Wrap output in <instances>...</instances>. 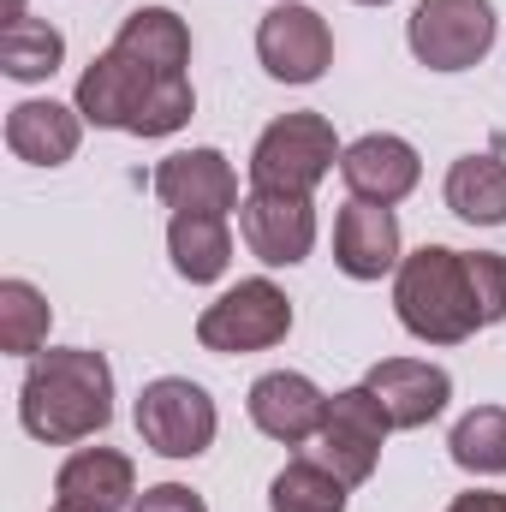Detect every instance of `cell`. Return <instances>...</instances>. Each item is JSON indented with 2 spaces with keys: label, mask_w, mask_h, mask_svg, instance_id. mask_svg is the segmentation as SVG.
Here are the masks:
<instances>
[{
  "label": "cell",
  "mask_w": 506,
  "mask_h": 512,
  "mask_svg": "<svg viewBox=\"0 0 506 512\" xmlns=\"http://www.w3.org/2000/svg\"><path fill=\"white\" fill-rule=\"evenodd\" d=\"M18 423L24 435L48 441V447H72L90 441L114 423V370L102 352L90 346H66V352H36L24 387H18Z\"/></svg>",
  "instance_id": "obj_1"
},
{
  "label": "cell",
  "mask_w": 506,
  "mask_h": 512,
  "mask_svg": "<svg viewBox=\"0 0 506 512\" xmlns=\"http://www.w3.org/2000/svg\"><path fill=\"white\" fill-rule=\"evenodd\" d=\"M72 108L84 114V126L131 131V137H173L197 114V90H191V78H161V72L137 66L131 54L108 48L84 66Z\"/></svg>",
  "instance_id": "obj_2"
},
{
  "label": "cell",
  "mask_w": 506,
  "mask_h": 512,
  "mask_svg": "<svg viewBox=\"0 0 506 512\" xmlns=\"http://www.w3.org/2000/svg\"><path fill=\"white\" fill-rule=\"evenodd\" d=\"M393 310H399L405 334L423 346L471 340L483 328V310H477V292L465 274V251H453V245L411 251L399 262V280H393Z\"/></svg>",
  "instance_id": "obj_3"
},
{
  "label": "cell",
  "mask_w": 506,
  "mask_h": 512,
  "mask_svg": "<svg viewBox=\"0 0 506 512\" xmlns=\"http://www.w3.org/2000/svg\"><path fill=\"white\" fill-rule=\"evenodd\" d=\"M340 137L328 114H280L274 126L256 137L251 149V185L256 191H286V197H310L334 167H340Z\"/></svg>",
  "instance_id": "obj_4"
},
{
  "label": "cell",
  "mask_w": 506,
  "mask_h": 512,
  "mask_svg": "<svg viewBox=\"0 0 506 512\" xmlns=\"http://www.w3.org/2000/svg\"><path fill=\"white\" fill-rule=\"evenodd\" d=\"M292 334V298L274 286V280H239L227 286L203 316H197V340L203 352H221V358H245V352H268Z\"/></svg>",
  "instance_id": "obj_5"
},
{
  "label": "cell",
  "mask_w": 506,
  "mask_h": 512,
  "mask_svg": "<svg viewBox=\"0 0 506 512\" xmlns=\"http://www.w3.org/2000/svg\"><path fill=\"white\" fill-rule=\"evenodd\" d=\"M495 6L489 0H417L405 18V42L429 72H465L495 48Z\"/></svg>",
  "instance_id": "obj_6"
},
{
  "label": "cell",
  "mask_w": 506,
  "mask_h": 512,
  "mask_svg": "<svg viewBox=\"0 0 506 512\" xmlns=\"http://www.w3.org/2000/svg\"><path fill=\"white\" fill-rule=\"evenodd\" d=\"M215 429H221V411L215 399L185 376H161L137 393V435L149 453L161 459H197L215 447Z\"/></svg>",
  "instance_id": "obj_7"
},
{
  "label": "cell",
  "mask_w": 506,
  "mask_h": 512,
  "mask_svg": "<svg viewBox=\"0 0 506 512\" xmlns=\"http://www.w3.org/2000/svg\"><path fill=\"white\" fill-rule=\"evenodd\" d=\"M387 411H381V399L370 387H346V393H334L328 399V417H322V429H316V459L346 483V489H358V483H370L381 465V447H387Z\"/></svg>",
  "instance_id": "obj_8"
},
{
  "label": "cell",
  "mask_w": 506,
  "mask_h": 512,
  "mask_svg": "<svg viewBox=\"0 0 506 512\" xmlns=\"http://www.w3.org/2000/svg\"><path fill=\"white\" fill-rule=\"evenodd\" d=\"M256 60L280 84H316L334 66V30H328L322 12H310L298 0H280L256 24Z\"/></svg>",
  "instance_id": "obj_9"
},
{
  "label": "cell",
  "mask_w": 506,
  "mask_h": 512,
  "mask_svg": "<svg viewBox=\"0 0 506 512\" xmlns=\"http://www.w3.org/2000/svg\"><path fill=\"white\" fill-rule=\"evenodd\" d=\"M239 233L251 245L256 262L268 268H298L316 251V203L310 197H286V191H245L239 203Z\"/></svg>",
  "instance_id": "obj_10"
},
{
  "label": "cell",
  "mask_w": 506,
  "mask_h": 512,
  "mask_svg": "<svg viewBox=\"0 0 506 512\" xmlns=\"http://www.w3.org/2000/svg\"><path fill=\"white\" fill-rule=\"evenodd\" d=\"M155 197L173 215H239V173L221 149H179L155 167Z\"/></svg>",
  "instance_id": "obj_11"
},
{
  "label": "cell",
  "mask_w": 506,
  "mask_h": 512,
  "mask_svg": "<svg viewBox=\"0 0 506 512\" xmlns=\"http://www.w3.org/2000/svg\"><path fill=\"white\" fill-rule=\"evenodd\" d=\"M245 405H251L256 429H262L268 441H286V447L316 441V429H322V417H328V393L310 382V376H298V370H268V376H256Z\"/></svg>",
  "instance_id": "obj_12"
},
{
  "label": "cell",
  "mask_w": 506,
  "mask_h": 512,
  "mask_svg": "<svg viewBox=\"0 0 506 512\" xmlns=\"http://www.w3.org/2000/svg\"><path fill=\"white\" fill-rule=\"evenodd\" d=\"M364 387L381 399L393 429H423L453 399V376L441 364H429V358H381L376 370L364 376Z\"/></svg>",
  "instance_id": "obj_13"
},
{
  "label": "cell",
  "mask_w": 506,
  "mask_h": 512,
  "mask_svg": "<svg viewBox=\"0 0 506 512\" xmlns=\"http://www.w3.org/2000/svg\"><path fill=\"white\" fill-rule=\"evenodd\" d=\"M340 179H346L352 197H364V203H387V209H393L399 197L417 191L423 161H417V149H411L405 137H393V131H370V137L346 143V155H340Z\"/></svg>",
  "instance_id": "obj_14"
},
{
  "label": "cell",
  "mask_w": 506,
  "mask_h": 512,
  "mask_svg": "<svg viewBox=\"0 0 506 512\" xmlns=\"http://www.w3.org/2000/svg\"><path fill=\"white\" fill-rule=\"evenodd\" d=\"M334 262H340V274H352V280H381V274H393V268L405 262V256H399V221H393V209L352 197V203L340 209V221H334Z\"/></svg>",
  "instance_id": "obj_15"
},
{
  "label": "cell",
  "mask_w": 506,
  "mask_h": 512,
  "mask_svg": "<svg viewBox=\"0 0 506 512\" xmlns=\"http://www.w3.org/2000/svg\"><path fill=\"white\" fill-rule=\"evenodd\" d=\"M54 495L66 507H90V512H126L137 501V471H131L126 453L114 447H78L60 477H54Z\"/></svg>",
  "instance_id": "obj_16"
},
{
  "label": "cell",
  "mask_w": 506,
  "mask_h": 512,
  "mask_svg": "<svg viewBox=\"0 0 506 512\" xmlns=\"http://www.w3.org/2000/svg\"><path fill=\"white\" fill-rule=\"evenodd\" d=\"M84 143V114L66 102H18L6 114V149L30 167H66Z\"/></svg>",
  "instance_id": "obj_17"
},
{
  "label": "cell",
  "mask_w": 506,
  "mask_h": 512,
  "mask_svg": "<svg viewBox=\"0 0 506 512\" xmlns=\"http://www.w3.org/2000/svg\"><path fill=\"white\" fill-rule=\"evenodd\" d=\"M114 48L131 54L137 66L161 72V78H185V66H191V30H185V18L173 6H137V12H126Z\"/></svg>",
  "instance_id": "obj_18"
},
{
  "label": "cell",
  "mask_w": 506,
  "mask_h": 512,
  "mask_svg": "<svg viewBox=\"0 0 506 512\" xmlns=\"http://www.w3.org/2000/svg\"><path fill=\"white\" fill-rule=\"evenodd\" d=\"M167 256H173L179 280H191V286L221 280L227 262H233L227 215H173V221H167Z\"/></svg>",
  "instance_id": "obj_19"
},
{
  "label": "cell",
  "mask_w": 506,
  "mask_h": 512,
  "mask_svg": "<svg viewBox=\"0 0 506 512\" xmlns=\"http://www.w3.org/2000/svg\"><path fill=\"white\" fill-rule=\"evenodd\" d=\"M60 60H66V36L48 18L6 12V24H0V72L12 84H42V78L60 72Z\"/></svg>",
  "instance_id": "obj_20"
},
{
  "label": "cell",
  "mask_w": 506,
  "mask_h": 512,
  "mask_svg": "<svg viewBox=\"0 0 506 512\" xmlns=\"http://www.w3.org/2000/svg\"><path fill=\"white\" fill-rule=\"evenodd\" d=\"M447 209L471 227H506V161L501 155H459L447 167Z\"/></svg>",
  "instance_id": "obj_21"
},
{
  "label": "cell",
  "mask_w": 506,
  "mask_h": 512,
  "mask_svg": "<svg viewBox=\"0 0 506 512\" xmlns=\"http://www.w3.org/2000/svg\"><path fill=\"white\" fill-rule=\"evenodd\" d=\"M48 328H54V310H48L42 286H30V280H0V352L36 358V352L48 346Z\"/></svg>",
  "instance_id": "obj_22"
},
{
  "label": "cell",
  "mask_w": 506,
  "mask_h": 512,
  "mask_svg": "<svg viewBox=\"0 0 506 512\" xmlns=\"http://www.w3.org/2000/svg\"><path fill=\"white\" fill-rule=\"evenodd\" d=\"M453 465L471 477H506V405H477L453 423Z\"/></svg>",
  "instance_id": "obj_23"
},
{
  "label": "cell",
  "mask_w": 506,
  "mask_h": 512,
  "mask_svg": "<svg viewBox=\"0 0 506 512\" xmlns=\"http://www.w3.org/2000/svg\"><path fill=\"white\" fill-rule=\"evenodd\" d=\"M268 512H346V483L322 459H286L268 483Z\"/></svg>",
  "instance_id": "obj_24"
},
{
  "label": "cell",
  "mask_w": 506,
  "mask_h": 512,
  "mask_svg": "<svg viewBox=\"0 0 506 512\" xmlns=\"http://www.w3.org/2000/svg\"><path fill=\"white\" fill-rule=\"evenodd\" d=\"M465 274H471V292H477L483 328L506 322V256L501 251H465Z\"/></svg>",
  "instance_id": "obj_25"
},
{
  "label": "cell",
  "mask_w": 506,
  "mask_h": 512,
  "mask_svg": "<svg viewBox=\"0 0 506 512\" xmlns=\"http://www.w3.org/2000/svg\"><path fill=\"white\" fill-rule=\"evenodd\" d=\"M131 512H209V501L197 495V489H185V483H155V489H143Z\"/></svg>",
  "instance_id": "obj_26"
},
{
  "label": "cell",
  "mask_w": 506,
  "mask_h": 512,
  "mask_svg": "<svg viewBox=\"0 0 506 512\" xmlns=\"http://www.w3.org/2000/svg\"><path fill=\"white\" fill-rule=\"evenodd\" d=\"M447 512H506V495L501 489H471V495H459Z\"/></svg>",
  "instance_id": "obj_27"
},
{
  "label": "cell",
  "mask_w": 506,
  "mask_h": 512,
  "mask_svg": "<svg viewBox=\"0 0 506 512\" xmlns=\"http://www.w3.org/2000/svg\"><path fill=\"white\" fill-rule=\"evenodd\" d=\"M54 512H90V507H66V501H54Z\"/></svg>",
  "instance_id": "obj_28"
},
{
  "label": "cell",
  "mask_w": 506,
  "mask_h": 512,
  "mask_svg": "<svg viewBox=\"0 0 506 512\" xmlns=\"http://www.w3.org/2000/svg\"><path fill=\"white\" fill-rule=\"evenodd\" d=\"M6 12H24V0H6Z\"/></svg>",
  "instance_id": "obj_29"
},
{
  "label": "cell",
  "mask_w": 506,
  "mask_h": 512,
  "mask_svg": "<svg viewBox=\"0 0 506 512\" xmlns=\"http://www.w3.org/2000/svg\"><path fill=\"white\" fill-rule=\"evenodd\" d=\"M358 6H387V0H358Z\"/></svg>",
  "instance_id": "obj_30"
}]
</instances>
